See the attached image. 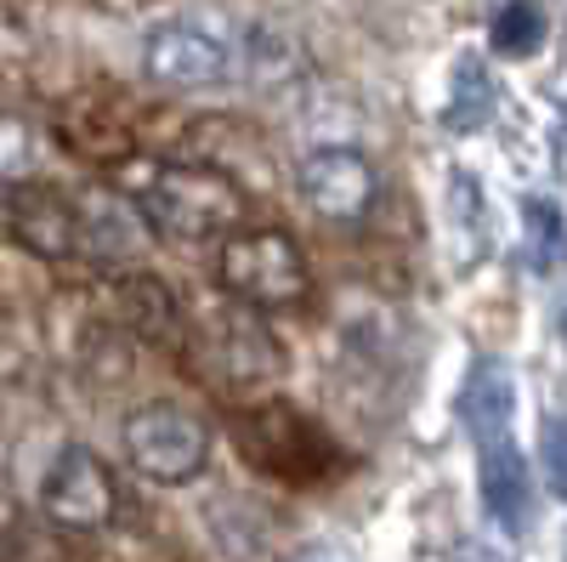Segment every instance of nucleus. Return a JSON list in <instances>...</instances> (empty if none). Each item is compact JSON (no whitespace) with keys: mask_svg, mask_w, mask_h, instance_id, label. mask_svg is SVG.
<instances>
[{"mask_svg":"<svg viewBox=\"0 0 567 562\" xmlns=\"http://www.w3.org/2000/svg\"><path fill=\"white\" fill-rule=\"evenodd\" d=\"M136 211H142V222H148V233H165V239H216V233L239 227L245 194L227 171L165 165L136 194Z\"/></svg>","mask_w":567,"mask_h":562,"instance_id":"obj_1","label":"nucleus"},{"mask_svg":"<svg viewBox=\"0 0 567 562\" xmlns=\"http://www.w3.org/2000/svg\"><path fill=\"white\" fill-rule=\"evenodd\" d=\"M23 160H29V131H23L18 120L0 114V171H12V165H23Z\"/></svg>","mask_w":567,"mask_h":562,"instance_id":"obj_18","label":"nucleus"},{"mask_svg":"<svg viewBox=\"0 0 567 562\" xmlns=\"http://www.w3.org/2000/svg\"><path fill=\"white\" fill-rule=\"evenodd\" d=\"M488 40L499 58H534L545 45V7L539 0H505L488 23Z\"/></svg>","mask_w":567,"mask_h":562,"instance_id":"obj_13","label":"nucleus"},{"mask_svg":"<svg viewBox=\"0 0 567 562\" xmlns=\"http://www.w3.org/2000/svg\"><path fill=\"white\" fill-rule=\"evenodd\" d=\"M460 98L443 109V120H449V131H471V125H483L488 114H494V80L477 69V63H460Z\"/></svg>","mask_w":567,"mask_h":562,"instance_id":"obj_15","label":"nucleus"},{"mask_svg":"<svg viewBox=\"0 0 567 562\" xmlns=\"http://www.w3.org/2000/svg\"><path fill=\"white\" fill-rule=\"evenodd\" d=\"M210 364H221V375H233V381H256V375H267L278 364L267 330L256 324V307L216 313V324H210Z\"/></svg>","mask_w":567,"mask_h":562,"instance_id":"obj_11","label":"nucleus"},{"mask_svg":"<svg viewBox=\"0 0 567 562\" xmlns=\"http://www.w3.org/2000/svg\"><path fill=\"white\" fill-rule=\"evenodd\" d=\"M233 438L250 454V466H261V472H272L284 483H318L341 466V449L329 443V432L290 403H261V409L239 415Z\"/></svg>","mask_w":567,"mask_h":562,"instance_id":"obj_3","label":"nucleus"},{"mask_svg":"<svg viewBox=\"0 0 567 562\" xmlns=\"http://www.w3.org/2000/svg\"><path fill=\"white\" fill-rule=\"evenodd\" d=\"M539 472L556 500H567V420H545L539 432Z\"/></svg>","mask_w":567,"mask_h":562,"instance_id":"obj_17","label":"nucleus"},{"mask_svg":"<svg viewBox=\"0 0 567 562\" xmlns=\"http://www.w3.org/2000/svg\"><path fill=\"white\" fill-rule=\"evenodd\" d=\"M142 69L159 85H221L239 74V45L194 18H171L142 40Z\"/></svg>","mask_w":567,"mask_h":562,"instance_id":"obj_7","label":"nucleus"},{"mask_svg":"<svg viewBox=\"0 0 567 562\" xmlns=\"http://www.w3.org/2000/svg\"><path fill=\"white\" fill-rule=\"evenodd\" d=\"M120 302H125V324H131L136 336L176 341V296L159 285L154 273H125Z\"/></svg>","mask_w":567,"mask_h":562,"instance_id":"obj_12","label":"nucleus"},{"mask_svg":"<svg viewBox=\"0 0 567 562\" xmlns=\"http://www.w3.org/2000/svg\"><path fill=\"white\" fill-rule=\"evenodd\" d=\"M477 494H483V511H488L494 529H505V534H523L528 529L534 466H528L523 443H516L511 432L477 443Z\"/></svg>","mask_w":567,"mask_h":562,"instance_id":"obj_9","label":"nucleus"},{"mask_svg":"<svg viewBox=\"0 0 567 562\" xmlns=\"http://www.w3.org/2000/svg\"><path fill=\"white\" fill-rule=\"evenodd\" d=\"M0 222H7V233L23 251L45 262L85 256V211L74 194H63L52 182H12L0 194Z\"/></svg>","mask_w":567,"mask_h":562,"instance_id":"obj_6","label":"nucleus"},{"mask_svg":"<svg viewBox=\"0 0 567 562\" xmlns=\"http://www.w3.org/2000/svg\"><path fill=\"white\" fill-rule=\"evenodd\" d=\"M296 187L329 222H358L374 205V171L358 149H312L296 171Z\"/></svg>","mask_w":567,"mask_h":562,"instance_id":"obj_8","label":"nucleus"},{"mask_svg":"<svg viewBox=\"0 0 567 562\" xmlns=\"http://www.w3.org/2000/svg\"><path fill=\"white\" fill-rule=\"evenodd\" d=\"M528 251H534V267H556L567 251V222L550 200H528Z\"/></svg>","mask_w":567,"mask_h":562,"instance_id":"obj_16","label":"nucleus"},{"mask_svg":"<svg viewBox=\"0 0 567 562\" xmlns=\"http://www.w3.org/2000/svg\"><path fill=\"white\" fill-rule=\"evenodd\" d=\"M561 336H567V307H561Z\"/></svg>","mask_w":567,"mask_h":562,"instance_id":"obj_19","label":"nucleus"},{"mask_svg":"<svg viewBox=\"0 0 567 562\" xmlns=\"http://www.w3.org/2000/svg\"><path fill=\"white\" fill-rule=\"evenodd\" d=\"M460 420H465V432L477 438V443L511 432V420H516V381H511V369L499 358H483L477 369L465 375V387H460Z\"/></svg>","mask_w":567,"mask_h":562,"instance_id":"obj_10","label":"nucleus"},{"mask_svg":"<svg viewBox=\"0 0 567 562\" xmlns=\"http://www.w3.org/2000/svg\"><path fill=\"white\" fill-rule=\"evenodd\" d=\"M239 63H245V74L261 80V85H278V80H296V74H301V52H296L284 34H272V29H250Z\"/></svg>","mask_w":567,"mask_h":562,"instance_id":"obj_14","label":"nucleus"},{"mask_svg":"<svg viewBox=\"0 0 567 562\" xmlns=\"http://www.w3.org/2000/svg\"><path fill=\"white\" fill-rule=\"evenodd\" d=\"M216 278L221 290L239 302V307H256V313H272V307H296L307 296V256L296 251L290 233L278 227H233L221 233L216 245Z\"/></svg>","mask_w":567,"mask_h":562,"instance_id":"obj_2","label":"nucleus"},{"mask_svg":"<svg viewBox=\"0 0 567 562\" xmlns=\"http://www.w3.org/2000/svg\"><path fill=\"white\" fill-rule=\"evenodd\" d=\"M125 460L136 466L148 483H194L210 460V432L199 415H187L176 403H142L125 415Z\"/></svg>","mask_w":567,"mask_h":562,"instance_id":"obj_4","label":"nucleus"},{"mask_svg":"<svg viewBox=\"0 0 567 562\" xmlns=\"http://www.w3.org/2000/svg\"><path fill=\"white\" fill-rule=\"evenodd\" d=\"M40 511L58 529L91 534V529H109L114 523L120 489L109 478V466L91 454L85 443H69V449H58V460L45 466V478H40Z\"/></svg>","mask_w":567,"mask_h":562,"instance_id":"obj_5","label":"nucleus"}]
</instances>
